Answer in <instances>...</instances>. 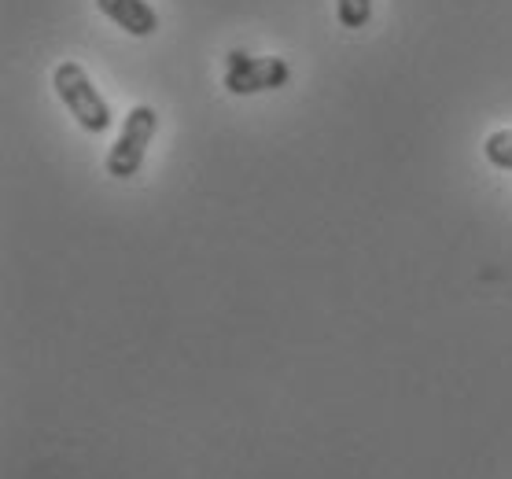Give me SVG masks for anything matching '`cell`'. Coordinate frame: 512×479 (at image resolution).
I'll return each mask as SVG.
<instances>
[{"label":"cell","mask_w":512,"mask_h":479,"mask_svg":"<svg viewBox=\"0 0 512 479\" xmlns=\"http://www.w3.org/2000/svg\"><path fill=\"white\" fill-rule=\"evenodd\" d=\"M52 89H56L59 104L67 107L70 118L85 129V133H107L111 129V107L93 85L89 71L74 59H63L52 71Z\"/></svg>","instance_id":"obj_1"},{"label":"cell","mask_w":512,"mask_h":479,"mask_svg":"<svg viewBox=\"0 0 512 479\" xmlns=\"http://www.w3.org/2000/svg\"><path fill=\"white\" fill-rule=\"evenodd\" d=\"M155 133H159V111L152 104H137L126 115V122H122L118 141L107 152V174L118 177V181L137 177L140 166H144V155H148V148L155 141Z\"/></svg>","instance_id":"obj_2"},{"label":"cell","mask_w":512,"mask_h":479,"mask_svg":"<svg viewBox=\"0 0 512 479\" xmlns=\"http://www.w3.org/2000/svg\"><path fill=\"white\" fill-rule=\"evenodd\" d=\"M291 82V67L284 56H247L244 48H233L225 56L222 85L233 96H255L269 89H284Z\"/></svg>","instance_id":"obj_3"},{"label":"cell","mask_w":512,"mask_h":479,"mask_svg":"<svg viewBox=\"0 0 512 479\" xmlns=\"http://www.w3.org/2000/svg\"><path fill=\"white\" fill-rule=\"evenodd\" d=\"M96 8L129 37H152L159 30V12L148 0H96Z\"/></svg>","instance_id":"obj_4"},{"label":"cell","mask_w":512,"mask_h":479,"mask_svg":"<svg viewBox=\"0 0 512 479\" xmlns=\"http://www.w3.org/2000/svg\"><path fill=\"white\" fill-rule=\"evenodd\" d=\"M483 155H487L490 166L512 170V129H494L487 141H483Z\"/></svg>","instance_id":"obj_5"},{"label":"cell","mask_w":512,"mask_h":479,"mask_svg":"<svg viewBox=\"0 0 512 479\" xmlns=\"http://www.w3.org/2000/svg\"><path fill=\"white\" fill-rule=\"evenodd\" d=\"M336 19L343 30H361L373 19V0H336Z\"/></svg>","instance_id":"obj_6"}]
</instances>
